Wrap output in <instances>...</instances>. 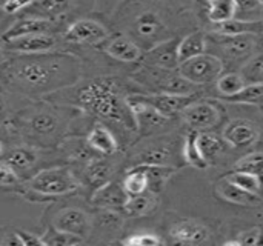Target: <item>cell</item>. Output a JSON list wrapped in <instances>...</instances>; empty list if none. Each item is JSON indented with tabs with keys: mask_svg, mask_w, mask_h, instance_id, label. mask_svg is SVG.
<instances>
[{
	"mask_svg": "<svg viewBox=\"0 0 263 246\" xmlns=\"http://www.w3.org/2000/svg\"><path fill=\"white\" fill-rule=\"evenodd\" d=\"M217 193L228 202L236 203V205H256L259 203L260 197L256 194H251L242 188H239L237 185L231 183L230 180H223L220 183H217Z\"/></svg>",
	"mask_w": 263,
	"mask_h": 246,
	"instance_id": "ac0fdd59",
	"label": "cell"
},
{
	"mask_svg": "<svg viewBox=\"0 0 263 246\" xmlns=\"http://www.w3.org/2000/svg\"><path fill=\"white\" fill-rule=\"evenodd\" d=\"M86 142L89 148L94 151L103 154V156H111L117 151V140L112 136V133L103 125V123H96L94 128L89 131Z\"/></svg>",
	"mask_w": 263,
	"mask_h": 246,
	"instance_id": "9a60e30c",
	"label": "cell"
},
{
	"mask_svg": "<svg viewBox=\"0 0 263 246\" xmlns=\"http://www.w3.org/2000/svg\"><path fill=\"white\" fill-rule=\"evenodd\" d=\"M245 86V82L240 74H225L217 79V89L220 94L231 97L237 94Z\"/></svg>",
	"mask_w": 263,
	"mask_h": 246,
	"instance_id": "d590c367",
	"label": "cell"
},
{
	"mask_svg": "<svg viewBox=\"0 0 263 246\" xmlns=\"http://www.w3.org/2000/svg\"><path fill=\"white\" fill-rule=\"evenodd\" d=\"M85 177H86L88 183L97 190L109 182L111 166L105 159H92L88 162V165L85 168Z\"/></svg>",
	"mask_w": 263,
	"mask_h": 246,
	"instance_id": "d6986e66",
	"label": "cell"
},
{
	"mask_svg": "<svg viewBox=\"0 0 263 246\" xmlns=\"http://www.w3.org/2000/svg\"><path fill=\"white\" fill-rule=\"evenodd\" d=\"M35 153L28 148H17L6 157V165L12 169H28L35 163Z\"/></svg>",
	"mask_w": 263,
	"mask_h": 246,
	"instance_id": "f546056e",
	"label": "cell"
},
{
	"mask_svg": "<svg viewBox=\"0 0 263 246\" xmlns=\"http://www.w3.org/2000/svg\"><path fill=\"white\" fill-rule=\"evenodd\" d=\"M179 42L171 39L156 45L149 49L145 55V60L149 66L162 68V69H177L179 68V52H177Z\"/></svg>",
	"mask_w": 263,
	"mask_h": 246,
	"instance_id": "9c48e42d",
	"label": "cell"
},
{
	"mask_svg": "<svg viewBox=\"0 0 263 246\" xmlns=\"http://www.w3.org/2000/svg\"><path fill=\"white\" fill-rule=\"evenodd\" d=\"M217 32L222 35H242V34H251L257 32L260 28V23L257 22H243V20H227L223 23H217Z\"/></svg>",
	"mask_w": 263,
	"mask_h": 246,
	"instance_id": "4316f807",
	"label": "cell"
},
{
	"mask_svg": "<svg viewBox=\"0 0 263 246\" xmlns=\"http://www.w3.org/2000/svg\"><path fill=\"white\" fill-rule=\"evenodd\" d=\"M227 180H230L231 183L237 185L239 188H242L251 194L259 196V193H260V179L256 174L245 173V171H236V173L230 174L227 177Z\"/></svg>",
	"mask_w": 263,
	"mask_h": 246,
	"instance_id": "4dcf8cb0",
	"label": "cell"
},
{
	"mask_svg": "<svg viewBox=\"0 0 263 246\" xmlns=\"http://www.w3.org/2000/svg\"><path fill=\"white\" fill-rule=\"evenodd\" d=\"M123 243L128 246H157L162 243V240L154 234H137L125 239Z\"/></svg>",
	"mask_w": 263,
	"mask_h": 246,
	"instance_id": "f35d334b",
	"label": "cell"
},
{
	"mask_svg": "<svg viewBox=\"0 0 263 246\" xmlns=\"http://www.w3.org/2000/svg\"><path fill=\"white\" fill-rule=\"evenodd\" d=\"M222 69H223L222 62L216 55L205 54V52L179 63L177 68L179 74L194 85L214 82L222 74Z\"/></svg>",
	"mask_w": 263,
	"mask_h": 246,
	"instance_id": "3957f363",
	"label": "cell"
},
{
	"mask_svg": "<svg viewBox=\"0 0 263 246\" xmlns=\"http://www.w3.org/2000/svg\"><path fill=\"white\" fill-rule=\"evenodd\" d=\"M51 25L52 23L46 18H34V17L22 18V20L15 22L14 25H11L2 34V40L6 43V42L14 40V39L32 35V34H43V32H48L51 29Z\"/></svg>",
	"mask_w": 263,
	"mask_h": 246,
	"instance_id": "7c38bea8",
	"label": "cell"
},
{
	"mask_svg": "<svg viewBox=\"0 0 263 246\" xmlns=\"http://www.w3.org/2000/svg\"><path fill=\"white\" fill-rule=\"evenodd\" d=\"M197 139H199V134L197 133H191L186 140H185V145H183V157L185 160L197 168V169H206L208 168V160L202 156L200 149H199V143H197Z\"/></svg>",
	"mask_w": 263,
	"mask_h": 246,
	"instance_id": "d4e9b609",
	"label": "cell"
},
{
	"mask_svg": "<svg viewBox=\"0 0 263 246\" xmlns=\"http://www.w3.org/2000/svg\"><path fill=\"white\" fill-rule=\"evenodd\" d=\"M208 3H213V2H216V0H206Z\"/></svg>",
	"mask_w": 263,
	"mask_h": 246,
	"instance_id": "7dc6e473",
	"label": "cell"
},
{
	"mask_svg": "<svg viewBox=\"0 0 263 246\" xmlns=\"http://www.w3.org/2000/svg\"><path fill=\"white\" fill-rule=\"evenodd\" d=\"M57 119L51 112H39L29 120V126L35 134H52L57 129Z\"/></svg>",
	"mask_w": 263,
	"mask_h": 246,
	"instance_id": "836d02e7",
	"label": "cell"
},
{
	"mask_svg": "<svg viewBox=\"0 0 263 246\" xmlns=\"http://www.w3.org/2000/svg\"><path fill=\"white\" fill-rule=\"evenodd\" d=\"M179 52V62H185L188 59H193L196 55H200L205 52V35L202 32H193L182 39L177 46Z\"/></svg>",
	"mask_w": 263,
	"mask_h": 246,
	"instance_id": "44dd1931",
	"label": "cell"
},
{
	"mask_svg": "<svg viewBox=\"0 0 263 246\" xmlns=\"http://www.w3.org/2000/svg\"><path fill=\"white\" fill-rule=\"evenodd\" d=\"M136 32L143 37V39H153V37H157L160 32L165 31V26L162 23V20L159 18L157 14L151 12V11H146L143 14H140L137 18H136Z\"/></svg>",
	"mask_w": 263,
	"mask_h": 246,
	"instance_id": "ffe728a7",
	"label": "cell"
},
{
	"mask_svg": "<svg viewBox=\"0 0 263 246\" xmlns=\"http://www.w3.org/2000/svg\"><path fill=\"white\" fill-rule=\"evenodd\" d=\"M72 6V0H43L40 3L42 11L49 17H59L68 12Z\"/></svg>",
	"mask_w": 263,
	"mask_h": 246,
	"instance_id": "74e56055",
	"label": "cell"
},
{
	"mask_svg": "<svg viewBox=\"0 0 263 246\" xmlns=\"http://www.w3.org/2000/svg\"><path fill=\"white\" fill-rule=\"evenodd\" d=\"M259 139V131L250 120L237 119L227 125L223 131V140L233 148H245Z\"/></svg>",
	"mask_w": 263,
	"mask_h": 246,
	"instance_id": "52a82bcc",
	"label": "cell"
},
{
	"mask_svg": "<svg viewBox=\"0 0 263 246\" xmlns=\"http://www.w3.org/2000/svg\"><path fill=\"white\" fill-rule=\"evenodd\" d=\"M240 75L248 83H263V52L254 55L250 62H247L240 71Z\"/></svg>",
	"mask_w": 263,
	"mask_h": 246,
	"instance_id": "1f68e13d",
	"label": "cell"
},
{
	"mask_svg": "<svg viewBox=\"0 0 263 246\" xmlns=\"http://www.w3.org/2000/svg\"><path fill=\"white\" fill-rule=\"evenodd\" d=\"M236 171H245L256 176H263V153H254L236 163Z\"/></svg>",
	"mask_w": 263,
	"mask_h": 246,
	"instance_id": "8d00e7d4",
	"label": "cell"
},
{
	"mask_svg": "<svg viewBox=\"0 0 263 246\" xmlns=\"http://www.w3.org/2000/svg\"><path fill=\"white\" fill-rule=\"evenodd\" d=\"M34 0H5V3L2 5L3 12L6 14H15L18 11H22L23 8L29 6Z\"/></svg>",
	"mask_w": 263,
	"mask_h": 246,
	"instance_id": "b9f144b4",
	"label": "cell"
},
{
	"mask_svg": "<svg viewBox=\"0 0 263 246\" xmlns=\"http://www.w3.org/2000/svg\"><path fill=\"white\" fill-rule=\"evenodd\" d=\"M236 12V3L234 0H216L210 3V20L214 23H223L227 20H231Z\"/></svg>",
	"mask_w": 263,
	"mask_h": 246,
	"instance_id": "83f0119b",
	"label": "cell"
},
{
	"mask_svg": "<svg viewBox=\"0 0 263 246\" xmlns=\"http://www.w3.org/2000/svg\"><path fill=\"white\" fill-rule=\"evenodd\" d=\"M59 74H60V66L57 62H49L48 65L43 62L32 60V62L22 63L14 69L15 79L29 88H45Z\"/></svg>",
	"mask_w": 263,
	"mask_h": 246,
	"instance_id": "277c9868",
	"label": "cell"
},
{
	"mask_svg": "<svg viewBox=\"0 0 263 246\" xmlns=\"http://www.w3.org/2000/svg\"><path fill=\"white\" fill-rule=\"evenodd\" d=\"M108 37L106 28L89 18L77 20L74 22L66 31H65V40L71 43H88V45H96L100 43Z\"/></svg>",
	"mask_w": 263,
	"mask_h": 246,
	"instance_id": "5b68a950",
	"label": "cell"
},
{
	"mask_svg": "<svg viewBox=\"0 0 263 246\" xmlns=\"http://www.w3.org/2000/svg\"><path fill=\"white\" fill-rule=\"evenodd\" d=\"M140 97L166 117L176 112H182L196 99L194 94H168V92H160L154 96H140Z\"/></svg>",
	"mask_w": 263,
	"mask_h": 246,
	"instance_id": "8992f818",
	"label": "cell"
},
{
	"mask_svg": "<svg viewBox=\"0 0 263 246\" xmlns=\"http://www.w3.org/2000/svg\"><path fill=\"white\" fill-rule=\"evenodd\" d=\"M83 240H85V237H82V236L66 233V231H60L55 228L52 233H48V236L43 237L45 246H76L83 243Z\"/></svg>",
	"mask_w": 263,
	"mask_h": 246,
	"instance_id": "e575fe53",
	"label": "cell"
},
{
	"mask_svg": "<svg viewBox=\"0 0 263 246\" xmlns=\"http://www.w3.org/2000/svg\"><path fill=\"white\" fill-rule=\"evenodd\" d=\"M128 193L125 191L123 185L114 183V182H108L103 186L97 188L94 197H92V203L103 208V210H123L126 200H128Z\"/></svg>",
	"mask_w": 263,
	"mask_h": 246,
	"instance_id": "8fae6325",
	"label": "cell"
},
{
	"mask_svg": "<svg viewBox=\"0 0 263 246\" xmlns=\"http://www.w3.org/2000/svg\"><path fill=\"white\" fill-rule=\"evenodd\" d=\"M197 143L202 156L208 160V163L217 159L225 151V145H228L223 139L214 134H199Z\"/></svg>",
	"mask_w": 263,
	"mask_h": 246,
	"instance_id": "cb8c5ba5",
	"label": "cell"
},
{
	"mask_svg": "<svg viewBox=\"0 0 263 246\" xmlns=\"http://www.w3.org/2000/svg\"><path fill=\"white\" fill-rule=\"evenodd\" d=\"M29 185L37 194L51 197L69 194L79 188L77 180L66 168H52L40 171L37 176H34Z\"/></svg>",
	"mask_w": 263,
	"mask_h": 246,
	"instance_id": "7a4b0ae2",
	"label": "cell"
},
{
	"mask_svg": "<svg viewBox=\"0 0 263 246\" xmlns=\"http://www.w3.org/2000/svg\"><path fill=\"white\" fill-rule=\"evenodd\" d=\"M234 3H236V9L253 11V9H257L259 6H262L263 0H234Z\"/></svg>",
	"mask_w": 263,
	"mask_h": 246,
	"instance_id": "bcb514c9",
	"label": "cell"
},
{
	"mask_svg": "<svg viewBox=\"0 0 263 246\" xmlns=\"http://www.w3.org/2000/svg\"><path fill=\"white\" fill-rule=\"evenodd\" d=\"M123 188L128 193V196H137L149 190V180L145 171L140 166H134L128 171V174L123 179Z\"/></svg>",
	"mask_w": 263,
	"mask_h": 246,
	"instance_id": "7402d4cb",
	"label": "cell"
},
{
	"mask_svg": "<svg viewBox=\"0 0 263 246\" xmlns=\"http://www.w3.org/2000/svg\"><path fill=\"white\" fill-rule=\"evenodd\" d=\"M234 103H259L263 102V83H248L237 94L228 97Z\"/></svg>",
	"mask_w": 263,
	"mask_h": 246,
	"instance_id": "d6a6232c",
	"label": "cell"
},
{
	"mask_svg": "<svg viewBox=\"0 0 263 246\" xmlns=\"http://www.w3.org/2000/svg\"><path fill=\"white\" fill-rule=\"evenodd\" d=\"M88 216L83 211L68 208L55 217L54 228L85 237V234L88 233Z\"/></svg>",
	"mask_w": 263,
	"mask_h": 246,
	"instance_id": "4fadbf2b",
	"label": "cell"
},
{
	"mask_svg": "<svg viewBox=\"0 0 263 246\" xmlns=\"http://www.w3.org/2000/svg\"><path fill=\"white\" fill-rule=\"evenodd\" d=\"M137 166H140L145 174L148 176L149 180V191H159L160 186L173 176L174 169L166 166V165H145V163H139Z\"/></svg>",
	"mask_w": 263,
	"mask_h": 246,
	"instance_id": "484cf974",
	"label": "cell"
},
{
	"mask_svg": "<svg viewBox=\"0 0 263 246\" xmlns=\"http://www.w3.org/2000/svg\"><path fill=\"white\" fill-rule=\"evenodd\" d=\"M106 52L116 59V60H120V62H126V63H131V62H136L142 57V51L140 48L129 39L123 37V35H119L116 39H112L108 46H106Z\"/></svg>",
	"mask_w": 263,
	"mask_h": 246,
	"instance_id": "2e32d148",
	"label": "cell"
},
{
	"mask_svg": "<svg viewBox=\"0 0 263 246\" xmlns=\"http://www.w3.org/2000/svg\"><path fill=\"white\" fill-rule=\"evenodd\" d=\"M259 240H260V231H259L257 228L242 233V234L239 236V239H237L239 245H247V246L257 245V243H259Z\"/></svg>",
	"mask_w": 263,
	"mask_h": 246,
	"instance_id": "7bdbcfd3",
	"label": "cell"
},
{
	"mask_svg": "<svg viewBox=\"0 0 263 246\" xmlns=\"http://www.w3.org/2000/svg\"><path fill=\"white\" fill-rule=\"evenodd\" d=\"M0 245L23 246L17 231H11L8 228H0Z\"/></svg>",
	"mask_w": 263,
	"mask_h": 246,
	"instance_id": "60d3db41",
	"label": "cell"
},
{
	"mask_svg": "<svg viewBox=\"0 0 263 246\" xmlns=\"http://www.w3.org/2000/svg\"><path fill=\"white\" fill-rule=\"evenodd\" d=\"M0 108H2V96H0Z\"/></svg>",
	"mask_w": 263,
	"mask_h": 246,
	"instance_id": "c3c4849f",
	"label": "cell"
},
{
	"mask_svg": "<svg viewBox=\"0 0 263 246\" xmlns=\"http://www.w3.org/2000/svg\"><path fill=\"white\" fill-rule=\"evenodd\" d=\"M15 182H17L15 171L8 165L0 166V186H9V185H14Z\"/></svg>",
	"mask_w": 263,
	"mask_h": 246,
	"instance_id": "ee69618b",
	"label": "cell"
},
{
	"mask_svg": "<svg viewBox=\"0 0 263 246\" xmlns=\"http://www.w3.org/2000/svg\"><path fill=\"white\" fill-rule=\"evenodd\" d=\"M6 45L11 51H15V52L43 54V52L52 51L57 45V40L49 32H43V34H32V35L14 39V40L6 42Z\"/></svg>",
	"mask_w": 263,
	"mask_h": 246,
	"instance_id": "ba28073f",
	"label": "cell"
},
{
	"mask_svg": "<svg viewBox=\"0 0 263 246\" xmlns=\"http://www.w3.org/2000/svg\"><path fill=\"white\" fill-rule=\"evenodd\" d=\"M79 102L86 111L102 119H108L114 122L123 120V108L117 97L116 85L112 80L108 79L92 80L79 92Z\"/></svg>",
	"mask_w": 263,
	"mask_h": 246,
	"instance_id": "6da1fadb",
	"label": "cell"
},
{
	"mask_svg": "<svg viewBox=\"0 0 263 246\" xmlns=\"http://www.w3.org/2000/svg\"><path fill=\"white\" fill-rule=\"evenodd\" d=\"M139 163L145 165H166L171 159V149L168 146H149L139 156Z\"/></svg>",
	"mask_w": 263,
	"mask_h": 246,
	"instance_id": "f1b7e54d",
	"label": "cell"
},
{
	"mask_svg": "<svg viewBox=\"0 0 263 246\" xmlns=\"http://www.w3.org/2000/svg\"><path fill=\"white\" fill-rule=\"evenodd\" d=\"M228 37L227 42L223 43V48L228 55L234 59L245 57L247 54L251 52L254 48V40L250 34H242V35H225Z\"/></svg>",
	"mask_w": 263,
	"mask_h": 246,
	"instance_id": "603a6c76",
	"label": "cell"
},
{
	"mask_svg": "<svg viewBox=\"0 0 263 246\" xmlns=\"http://www.w3.org/2000/svg\"><path fill=\"white\" fill-rule=\"evenodd\" d=\"M171 237L182 245H199L208 240V230L197 222H182L173 226Z\"/></svg>",
	"mask_w": 263,
	"mask_h": 246,
	"instance_id": "5bb4252c",
	"label": "cell"
},
{
	"mask_svg": "<svg viewBox=\"0 0 263 246\" xmlns=\"http://www.w3.org/2000/svg\"><path fill=\"white\" fill-rule=\"evenodd\" d=\"M99 220H100V225H102V226L111 228V230L119 228V226L122 225V219H120L119 214H117L116 211H112V210H105V211L100 214Z\"/></svg>",
	"mask_w": 263,
	"mask_h": 246,
	"instance_id": "ab89813d",
	"label": "cell"
},
{
	"mask_svg": "<svg viewBox=\"0 0 263 246\" xmlns=\"http://www.w3.org/2000/svg\"><path fill=\"white\" fill-rule=\"evenodd\" d=\"M182 116H183L185 122L188 125H191L193 128H196V129L211 128L219 120L217 109L213 105L202 103V102H197V103L193 102L191 105H188L182 111Z\"/></svg>",
	"mask_w": 263,
	"mask_h": 246,
	"instance_id": "30bf717a",
	"label": "cell"
},
{
	"mask_svg": "<svg viewBox=\"0 0 263 246\" xmlns=\"http://www.w3.org/2000/svg\"><path fill=\"white\" fill-rule=\"evenodd\" d=\"M157 205V199H156V194L153 191H145L142 194H137V196H129L125 206H123V211L128 214V216H133V217H140V216H146L149 213L154 211Z\"/></svg>",
	"mask_w": 263,
	"mask_h": 246,
	"instance_id": "e0dca14e",
	"label": "cell"
},
{
	"mask_svg": "<svg viewBox=\"0 0 263 246\" xmlns=\"http://www.w3.org/2000/svg\"><path fill=\"white\" fill-rule=\"evenodd\" d=\"M17 234H18V237H20V240H22V245L23 246H45V242H43V239H40V237H35L34 234H31V233H25V231H20V230H17Z\"/></svg>",
	"mask_w": 263,
	"mask_h": 246,
	"instance_id": "f6af8a7d",
	"label": "cell"
}]
</instances>
